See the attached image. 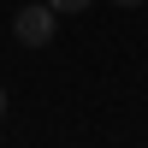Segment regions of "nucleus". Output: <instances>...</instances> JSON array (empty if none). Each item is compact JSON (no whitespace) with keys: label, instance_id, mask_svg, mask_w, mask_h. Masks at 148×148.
<instances>
[{"label":"nucleus","instance_id":"1","mask_svg":"<svg viewBox=\"0 0 148 148\" xmlns=\"http://www.w3.org/2000/svg\"><path fill=\"white\" fill-rule=\"evenodd\" d=\"M53 30H59V12H53V6H36V0L18 6V18H12V36H18L24 47H47Z\"/></svg>","mask_w":148,"mask_h":148},{"label":"nucleus","instance_id":"2","mask_svg":"<svg viewBox=\"0 0 148 148\" xmlns=\"http://www.w3.org/2000/svg\"><path fill=\"white\" fill-rule=\"evenodd\" d=\"M47 6H53V12H59V18H71V12H89V6H95V0H47Z\"/></svg>","mask_w":148,"mask_h":148},{"label":"nucleus","instance_id":"3","mask_svg":"<svg viewBox=\"0 0 148 148\" xmlns=\"http://www.w3.org/2000/svg\"><path fill=\"white\" fill-rule=\"evenodd\" d=\"M113 6H148V0H113Z\"/></svg>","mask_w":148,"mask_h":148},{"label":"nucleus","instance_id":"4","mask_svg":"<svg viewBox=\"0 0 148 148\" xmlns=\"http://www.w3.org/2000/svg\"><path fill=\"white\" fill-rule=\"evenodd\" d=\"M0 119H6V89H0Z\"/></svg>","mask_w":148,"mask_h":148}]
</instances>
